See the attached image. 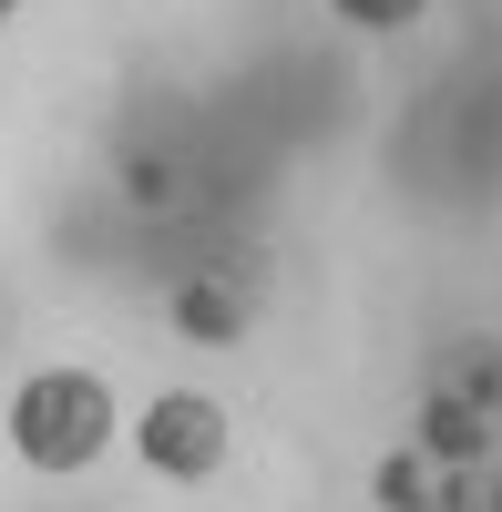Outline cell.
<instances>
[{
  "mask_svg": "<svg viewBox=\"0 0 502 512\" xmlns=\"http://www.w3.org/2000/svg\"><path fill=\"white\" fill-rule=\"evenodd\" d=\"M113 441H134V410L113 400V379L93 359H52V369H31L11 390V461L21 472L82 482V472H103Z\"/></svg>",
  "mask_w": 502,
  "mask_h": 512,
  "instance_id": "6da1fadb",
  "label": "cell"
},
{
  "mask_svg": "<svg viewBox=\"0 0 502 512\" xmlns=\"http://www.w3.org/2000/svg\"><path fill=\"white\" fill-rule=\"evenodd\" d=\"M134 461L164 492H216L246 461V420H236L226 390H205V379H164V390L134 410Z\"/></svg>",
  "mask_w": 502,
  "mask_h": 512,
  "instance_id": "7a4b0ae2",
  "label": "cell"
},
{
  "mask_svg": "<svg viewBox=\"0 0 502 512\" xmlns=\"http://www.w3.org/2000/svg\"><path fill=\"white\" fill-rule=\"evenodd\" d=\"M328 11H339L349 31H369V41H400V31H421L441 0H328Z\"/></svg>",
  "mask_w": 502,
  "mask_h": 512,
  "instance_id": "3957f363",
  "label": "cell"
},
{
  "mask_svg": "<svg viewBox=\"0 0 502 512\" xmlns=\"http://www.w3.org/2000/svg\"><path fill=\"white\" fill-rule=\"evenodd\" d=\"M11 21H21V0H0V31H11Z\"/></svg>",
  "mask_w": 502,
  "mask_h": 512,
  "instance_id": "277c9868",
  "label": "cell"
}]
</instances>
